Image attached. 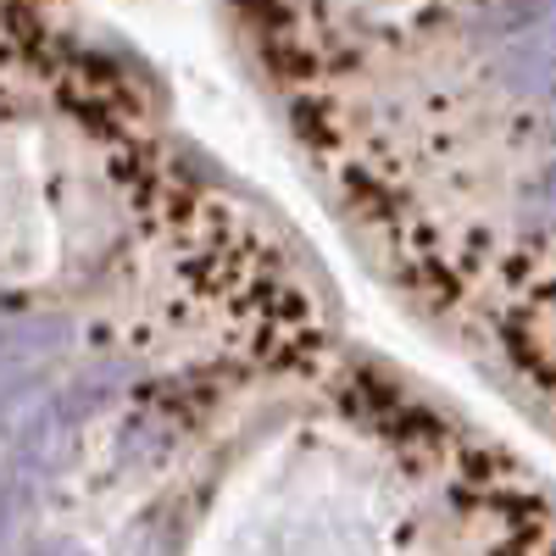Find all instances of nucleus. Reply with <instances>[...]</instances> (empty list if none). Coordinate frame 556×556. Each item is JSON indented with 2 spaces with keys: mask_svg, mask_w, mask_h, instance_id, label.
I'll return each mask as SVG.
<instances>
[{
  "mask_svg": "<svg viewBox=\"0 0 556 556\" xmlns=\"http://www.w3.org/2000/svg\"><path fill=\"white\" fill-rule=\"evenodd\" d=\"M473 62L451 89L445 256L506 362L556 406V7L456 12Z\"/></svg>",
  "mask_w": 556,
  "mask_h": 556,
  "instance_id": "obj_1",
  "label": "nucleus"
},
{
  "mask_svg": "<svg viewBox=\"0 0 556 556\" xmlns=\"http://www.w3.org/2000/svg\"><path fill=\"white\" fill-rule=\"evenodd\" d=\"M34 484H39V479H34L28 468H17V462H12L7 473H0V545H7V534L17 529V518H23V506H28Z\"/></svg>",
  "mask_w": 556,
  "mask_h": 556,
  "instance_id": "obj_2",
  "label": "nucleus"
},
{
  "mask_svg": "<svg viewBox=\"0 0 556 556\" xmlns=\"http://www.w3.org/2000/svg\"><path fill=\"white\" fill-rule=\"evenodd\" d=\"M45 556H84V551H45Z\"/></svg>",
  "mask_w": 556,
  "mask_h": 556,
  "instance_id": "obj_3",
  "label": "nucleus"
}]
</instances>
